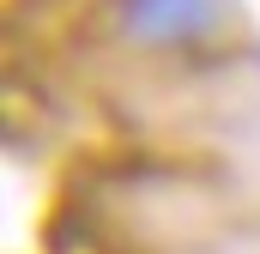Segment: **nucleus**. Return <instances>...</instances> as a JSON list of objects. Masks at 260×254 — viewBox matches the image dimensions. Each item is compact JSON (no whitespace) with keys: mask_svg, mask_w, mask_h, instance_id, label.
<instances>
[{"mask_svg":"<svg viewBox=\"0 0 260 254\" xmlns=\"http://www.w3.org/2000/svg\"><path fill=\"white\" fill-rule=\"evenodd\" d=\"M115 37L139 55H206L242 18V0H109Z\"/></svg>","mask_w":260,"mask_h":254,"instance_id":"1","label":"nucleus"}]
</instances>
